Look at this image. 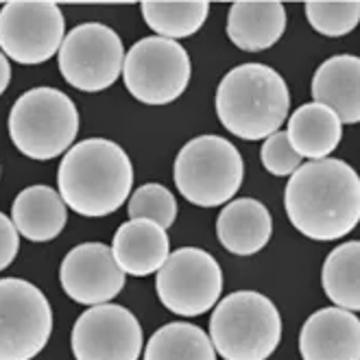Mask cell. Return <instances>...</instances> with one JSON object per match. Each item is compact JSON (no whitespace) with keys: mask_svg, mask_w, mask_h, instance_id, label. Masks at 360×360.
<instances>
[{"mask_svg":"<svg viewBox=\"0 0 360 360\" xmlns=\"http://www.w3.org/2000/svg\"><path fill=\"white\" fill-rule=\"evenodd\" d=\"M286 29V9L278 0H240L227 15V37L247 53L271 49Z\"/></svg>","mask_w":360,"mask_h":360,"instance_id":"e0dca14e","label":"cell"},{"mask_svg":"<svg viewBox=\"0 0 360 360\" xmlns=\"http://www.w3.org/2000/svg\"><path fill=\"white\" fill-rule=\"evenodd\" d=\"M190 75L193 63L186 49L158 35L136 41L122 61L127 90L146 105H166L179 98L188 88Z\"/></svg>","mask_w":360,"mask_h":360,"instance_id":"52a82bcc","label":"cell"},{"mask_svg":"<svg viewBox=\"0 0 360 360\" xmlns=\"http://www.w3.org/2000/svg\"><path fill=\"white\" fill-rule=\"evenodd\" d=\"M18 251H20L18 229L13 221L0 212V271H5L15 260Z\"/></svg>","mask_w":360,"mask_h":360,"instance_id":"4316f807","label":"cell"},{"mask_svg":"<svg viewBox=\"0 0 360 360\" xmlns=\"http://www.w3.org/2000/svg\"><path fill=\"white\" fill-rule=\"evenodd\" d=\"M290 108L286 81L264 63H243L229 70L217 90V116L229 134L262 140L280 131Z\"/></svg>","mask_w":360,"mask_h":360,"instance_id":"3957f363","label":"cell"},{"mask_svg":"<svg viewBox=\"0 0 360 360\" xmlns=\"http://www.w3.org/2000/svg\"><path fill=\"white\" fill-rule=\"evenodd\" d=\"M260 160H262V166L275 177L292 175L302 166V158L295 153V149L290 146L286 131H275L264 140L260 149Z\"/></svg>","mask_w":360,"mask_h":360,"instance_id":"484cf974","label":"cell"},{"mask_svg":"<svg viewBox=\"0 0 360 360\" xmlns=\"http://www.w3.org/2000/svg\"><path fill=\"white\" fill-rule=\"evenodd\" d=\"M124 49L120 35L101 22L75 27L61 41L59 70L81 92H103L122 72Z\"/></svg>","mask_w":360,"mask_h":360,"instance_id":"30bf717a","label":"cell"},{"mask_svg":"<svg viewBox=\"0 0 360 360\" xmlns=\"http://www.w3.org/2000/svg\"><path fill=\"white\" fill-rule=\"evenodd\" d=\"M304 360H360V321L356 312L321 308L310 314L300 334Z\"/></svg>","mask_w":360,"mask_h":360,"instance_id":"5bb4252c","label":"cell"},{"mask_svg":"<svg viewBox=\"0 0 360 360\" xmlns=\"http://www.w3.org/2000/svg\"><path fill=\"white\" fill-rule=\"evenodd\" d=\"M112 253L118 266L134 275V278H146L158 273L171 253V240L166 229L153 221L136 219L122 223L112 243Z\"/></svg>","mask_w":360,"mask_h":360,"instance_id":"9a60e30c","label":"cell"},{"mask_svg":"<svg viewBox=\"0 0 360 360\" xmlns=\"http://www.w3.org/2000/svg\"><path fill=\"white\" fill-rule=\"evenodd\" d=\"M140 7L149 29L173 41L195 35L210 13L205 0H144Z\"/></svg>","mask_w":360,"mask_h":360,"instance_id":"7402d4cb","label":"cell"},{"mask_svg":"<svg viewBox=\"0 0 360 360\" xmlns=\"http://www.w3.org/2000/svg\"><path fill=\"white\" fill-rule=\"evenodd\" d=\"M321 282L328 300L349 312L360 308V243L338 245L323 262Z\"/></svg>","mask_w":360,"mask_h":360,"instance_id":"44dd1931","label":"cell"},{"mask_svg":"<svg viewBox=\"0 0 360 360\" xmlns=\"http://www.w3.org/2000/svg\"><path fill=\"white\" fill-rule=\"evenodd\" d=\"M273 221L264 203L245 197L225 203L217 221L221 245L234 256H253L266 247Z\"/></svg>","mask_w":360,"mask_h":360,"instance_id":"ac0fdd59","label":"cell"},{"mask_svg":"<svg viewBox=\"0 0 360 360\" xmlns=\"http://www.w3.org/2000/svg\"><path fill=\"white\" fill-rule=\"evenodd\" d=\"M66 295L83 306L110 304L124 288V271L118 266L112 247L103 243H83L66 253L59 269Z\"/></svg>","mask_w":360,"mask_h":360,"instance_id":"4fadbf2b","label":"cell"},{"mask_svg":"<svg viewBox=\"0 0 360 360\" xmlns=\"http://www.w3.org/2000/svg\"><path fill=\"white\" fill-rule=\"evenodd\" d=\"M144 360H217L210 336L193 323L162 326L146 343Z\"/></svg>","mask_w":360,"mask_h":360,"instance_id":"603a6c76","label":"cell"},{"mask_svg":"<svg viewBox=\"0 0 360 360\" xmlns=\"http://www.w3.org/2000/svg\"><path fill=\"white\" fill-rule=\"evenodd\" d=\"M284 205L292 227L306 238H345L360 219L358 173L343 160H310L290 175Z\"/></svg>","mask_w":360,"mask_h":360,"instance_id":"6da1fadb","label":"cell"},{"mask_svg":"<svg viewBox=\"0 0 360 360\" xmlns=\"http://www.w3.org/2000/svg\"><path fill=\"white\" fill-rule=\"evenodd\" d=\"M11 81V66H9V59L7 55L0 51V94H3Z\"/></svg>","mask_w":360,"mask_h":360,"instance_id":"83f0119b","label":"cell"},{"mask_svg":"<svg viewBox=\"0 0 360 360\" xmlns=\"http://www.w3.org/2000/svg\"><path fill=\"white\" fill-rule=\"evenodd\" d=\"M66 203L51 186H29L20 193L11 205V221L31 243L55 240L66 227Z\"/></svg>","mask_w":360,"mask_h":360,"instance_id":"d6986e66","label":"cell"},{"mask_svg":"<svg viewBox=\"0 0 360 360\" xmlns=\"http://www.w3.org/2000/svg\"><path fill=\"white\" fill-rule=\"evenodd\" d=\"M57 186L63 203L77 214L90 219L114 214L131 195V160L120 144L88 138L63 155Z\"/></svg>","mask_w":360,"mask_h":360,"instance_id":"7a4b0ae2","label":"cell"},{"mask_svg":"<svg viewBox=\"0 0 360 360\" xmlns=\"http://www.w3.org/2000/svg\"><path fill=\"white\" fill-rule=\"evenodd\" d=\"M158 297L166 310L199 316L214 308L223 290V271L207 251L181 247L168 253L155 278Z\"/></svg>","mask_w":360,"mask_h":360,"instance_id":"9c48e42d","label":"cell"},{"mask_svg":"<svg viewBox=\"0 0 360 360\" xmlns=\"http://www.w3.org/2000/svg\"><path fill=\"white\" fill-rule=\"evenodd\" d=\"M286 136L300 158L326 160L341 142L343 124L326 105L306 103L288 118Z\"/></svg>","mask_w":360,"mask_h":360,"instance_id":"ffe728a7","label":"cell"},{"mask_svg":"<svg viewBox=\"0 0 360 360\" xmlns=\"http://www.w3.org/2000/svg\"><path fill=\"white\" fill-rule=\"evenodd\" d=\"M306 18L316 33L341 37L358 27L360 3L358 0H310L306 3Z\"/></svg>","mask_w":360,"mask_h":360,"instance_id":"cb8c5ba5","label":"cell"},{"mask_svg":"<svg viewBox=\"0 0 360 360\" xmlns=\"http://www.w3.org/2000/svg\"><path fill=\"white\" fill-rule=\"evenodd\" d=\"M312 103L330 108L341 124L360 120V59L356 55H334L326 59L312 77Z\"/></svg>","mask_w":360,"mask_h":360,"instance_id":"2e32d148","label":"cell"},{"mask_svg":"<svg viewBox=\"0 0 360 360\" xmlns=\"http://www.w3.org/2000/svg\"><path fill=\"white\" fill-rule=\"evenodd\" d=\"M210 341L225 360H266L282 341V316L258 290H236L219 302Z\"/></svg>","mask_w":360,"mask_h":360,"instance_id":"277c9868","label":"cell"},{"mask_svg":"<svg viewBox=\"0 0 360 360\" xmlns=\"http://www.w3.org/2000/svg\"><path fill=\"white\" fill-rule=\"evenodd\" d=\"M70 343L75 360H140L144 336L131 310L101 304L79 316Z\"/></svg>","mask_w":360,"mask_h":360,"instance_id":"7c38bea8","label":"cell"},{"mask_svg":"<svg viewBox=\"0 0 360 360\" xmlns=\"http://www.w3.org/2000/svg\"><path fill=\"white\" fill-rule=\"evenodd\" d=\"M66 22L49 0H13L0 9V51L22 66H39L59 53Z\"/></svg>","mask_w":360,"mask_h":360,"instance_id":"8fae6325","label":"cell"},{"mask_svg":"<svg viewBox=\"0 0 360 360\" xmlns=\"http://www.w3.org/2000/svg\"><path fill=\"white\" fill-rule=\"evenodd\" d=\"M181 197L199 207L229 203L245 179L240 151L221 136H199L184 144L173 166Z\"/></svg>","mask_w":360,"mask_h":360,"instance_id":"8992f818","label":"cell"},{"mask_svg":"<svg viewBox=\"0 0 360 360\" xmlns=\"http://www.w3.org/2000/svg\"><path fill=\"white\" fill-rule=\"evenodd\" d=\"M53 332V308L35 284L0 280V360H33Z\"/></svg>","mask_w":360,"mask_h":360,"instance_id":"ba28073f","label":"cell"},{"mask_svg":"<svg viewBox=\"0 0 360 360\" xmlns=\"http://www.w3.org/2000/svg\"><path fill=\"white\" fill-rule=\"evenodd\" d=\"M77 134V105L57 88L29 90L13 103L9 136L15 149L31 160L46 162L66 153Z\"/></svg>","mask_w":360,"mask_h":360,"instance_id":"5b68a950","label":"cell"},{"mask_svg":"<svg viewBox=\"0 0 360 360\" xmlns=\"http://www.w3.org/2000/svg\"><path fill=\"white\" fill-rule=\"evenodd\" d=\"M129 219H146L168 229L177 219V201L173 193L162 184H144L129 199Z\"/></svg>","mask_w":360,"mask_h":360,"instance_id":"d4e9b609","label":"cell"}]
</instances>
